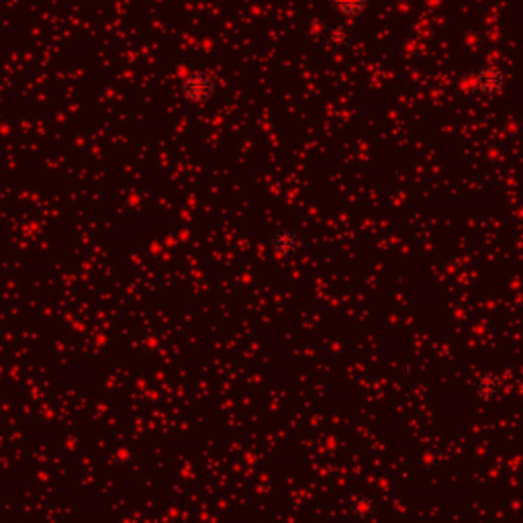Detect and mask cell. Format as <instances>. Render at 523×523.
Returning <instances> with one entry per match:
<instances>
[{
    "label": "cell",
    "instance_id": "4",
    "mask_svg": "<svg viewBox=\"0 0 523 523\" xmlns=\"http://www.w3.org/2000/svg\"><path fill=\"white\" fill-rule=\"evenodd\" d=\"M474 395L480 401H495L503 393V380L497 372H480L474 378Z\"/></svg>",
    "mask_w": 523,
    "mask_h": 523
},
{
    "label": "cell",
    "instance_id": "6",
    "mask_svg": "<svg viewBox=\"0 0 523 523\" xmlns=\"http://www.w3.org/2000/svg\"><path fill=\"white\" fill-rule=\"evenodd\" d=\"M321 39L332 49H344V47H348L349 41H351V33H349L348 27H344V25H329V27H325Z\"/></svg>",
    "mask_w": 523,
    "mask_h": 523
},
{
    "label": "cell",
    "instance_id": "8",
    "mask_svg": "<svg viewBox=\"0 0 523 523\" xmlns=\"http://www.w3.org/2000/svg\"><path fill=\"white\" fill-rule=\"evenodd\" d=\"M370 0H329V6L344 16H358L368 8Z\"/></svg>",
    "mask_w": 523,
    "mask_h": 523
},
{
    "label": "cell",
    "instance_id": "9",
    "mask_svg": "<svg viewBox=\"0 0 523 523\" xmlns=\"http://www.w3.org/2000/svg\"><path fill=\"white\" fill-rule=\"evenodd\" d=\"M456 92L462 94V96H470L476 92V86H474V72H466L462 74L458 80H456Z\"/></svg>",
    "mask_w": 523,
    "mask_h": 523
},
{
    "label": "cell",
    "instance_id": "5",
    "mask_svg": "<svg viewBox=\"0 0 523 523\" xmlns=\"http://www.w3.org/2000/svg\"><path fill=\"white\" fill-rule=\"evenodd\" d=\"M349 513L356 520H374L378 513V505L370 495H353L348 503Z\"/></svg>",
    "mask_w": 523,
    "mask_h": 523
},
{
    "label": "cell",
    "instance_id": "7",
    "mask_svg": "<svg viewBox=\"0 0 523 523\" xmlns=\"http://www.w3.org/2000/svg\"><path fill=\"white\" fill-rule=\"evenodd\" d=\"M111 460H113V464L119 466V468L133 466L135 460H137V450H135V445L123 441V443L115 445V450H113V454H111Z\"/></svg>",
    "mask_w": 523,
    "mask_h": 523
},
{
    "label": "cell",
    "instance_id": "3",
    "mask_svg": "<svg viewBox=\"0 0 523 523\" xmlns=\"http://www.w3.org/2000/svg\"><path fill=\"white\" fill-rule=\"evenodd\" d=\"M270 248L276 258H292L301 250V237L292 229H278L270 237Z\"/></svg>",
    "mask_w": 523,
    "mask_h": 523
},
{
    "label": "cell",
    "instance_id": "1",
    "mask_svg": "<svg viewBox=\"0 0 523 523\" xmlns=\"http://www.w3.org/2000/svg\"><path fill=\"white\" fill-rule=\"evenodd\" d=\"M182 94L188 102H207L215 94V82L207 72H188L182 78Z\"/></svg>",
    "mask_w": 523,
    "mask_h": 523
},
{
    "label": "cell",
    "instance_id": "2",
    "mask_svg": "<svg viewBox=\"0 0 523 523\" xmlns=\"http://www.w3.org/2000/svg\"><path fill=\"white\" fill-rule=\"evenodd\" d=\"M505 72L499 66H485L474 72V86L478 94L485 96H499L505 90Z\"/></svg>",
    "mask_w": 523,
    "mask_h": 523
}]
</instances>
